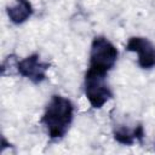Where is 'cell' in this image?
Here are the masks:
<instances>
[{
	"label": "cell",
	"mask_w": 155,
	"mask_h": 155,
	"mask_svg": "<svg viewBox=\"0 0 155 155\" xmlns=\"http://www.w3.org/2000/svg\"><path fill=\"white\" fill-rule=\"evenodd\" d=\"M74 116V105L70 99L53 94L41 117L48 137L52 140L62 139L68 132Z\"/></svg>",
	"instance_id": "cell-1"
},
{
	"label": "cell",
	"mask_w": 155,
	"mask_h": 155,
	"mask_svg": "<svg viewBox=\"0 0 155 155\" xmlns=\"http://www.w3.org/2000/svg\"><path fill=\"white\" fill-rule=\"evenodd\" d=\"M7 16L13 24H22L29 19L34 12L30 0H15V4L7 6Z\"/></svg>",
	"instance_id": "cell-6"
},
{
	"label": "cell",
	"mask_w": 155,
	"mask_h": 155,
	"mask_svg": "<svg viewBox=\"0 0 155 155\" xmlns=\"http://www.w3.org/2000/svg\"><path fill=\"white\" fill-rule=\"evenodd\" d=\"M126 50L138 53V65L142 69H151L155 67V45L149 39L132 36L127 41Z\"/></svg>",
	"instance_id": "cell-5"
},
{
	"label": "cell",
	"mask_w": 155,
	"mask_h": 155,
	"mask_svg": "<svg viewBox=\"0 0 155 155\" xmlns=\"http://www.w3.org/2000/svg\"><path fill=\"white\" fill-rule=\"evenodd\" d=\"M116 47L104 36H96L91 44L88 69L107 75L115 65L117 59Z\"/></svg>",
	"instance_id": "cell-2"
},
{
	"label": "cell",
	"mask_w": 155,
	"mask_h": 155,
	"mask_svg": "<svg viewBox=\"0 0 155 155\" xmlns=\"http://www.w3.org/2000/svg\"><path fill=\"white\" fill-rule=\"evenodd\" d=\"M50 64L42 62L40 56L34 53L30 54L16 63V70L19 75L29 79L34 84H40L46 79V71L48 70Z\"/></svg>",
	"instance_id": "cell-4"
},
{
	"label": "cell",
	"mask_w": 155,
	"mask_h": 155,
	"mask_svg": "<svg viewBox=\"0 0 155 155\" xmlns=\"http://www.w3.org/2000/svg\"><path fill=\"white\" fill-rule=\"evenodd\" d=\"M105 76L87 69L85 74V94L90 104L94 109H101L109 99L113 98V92L105 82Z\"/></svg>",
	"instance_id": "cell-3"
},
{
	"label": "cell",
	"mask_w": 155,
	"mask_h": 155,
	"mask_svg": "<svg viewBox=\"0 0 155 155\" xmlns=\"http://www.w3.org/2000/svg\"><path fill=\"white\" fill-rule=\"evenodd\" d=\"M114 139L124 145H132L134 142H143L144 138V130L142 125L136 126L133 130H128L125 127H119L114 130Z\"/></svg>",
	"instance_id": "cell-7"
}]
</instances>
